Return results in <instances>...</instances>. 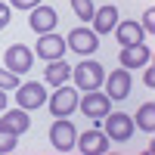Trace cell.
<instances>
[{"label": "cell", "instance_id": "44dd1931", "mask_svg": "<svg viewBox=\"0 0 155 155\" xmlns=\"http://www.w3.org/2000/svg\"><path fill=\"white\" fill-rule=\"evenodd\" d=\"M16 134H9V130H0V155H6V152H12L16 149Z\"/></svg>", "mask_w": 155, "mask_h": 155}, {"label": "cell", "instance_id": "7c38bea8", "mask_svg": "<svg viewBox=\"0 0 155 155\" xmlns=\"http://www.w3.org/2000/svg\"><path fill=\"white\" fill-rule=\"evenodd\" d=\"M56 22H59V16H56V9H53V6H34V9H31V16H28V25H31L37 34L53 31V28H56Z\"/></svg>", "mask_w": 155, "mask_h": 155}, {"label": "cell", "instance_id": "ac0fdd59", "mask_svg": "<svg viewBox=\"0 0 155 155\" xmlns=\"http://www.w3.org/2000/svg\"><path fill=\"white\" fill-rule=\"evenodd\" d=\"M137 127H143L146 134H152L155 130V102H143L140 106V112H137V121H134Z\"/></svg>", "mask_w": 155, "mask_h": 155}, {"label": "cell", "instance_id": "7402d4cb", "mask_svg": "<svg viewBox=\"0 0 155 155\" xmlns=\"http://www.w3.org/2000/svg\"><path fill=\"white\" fill-rule=\"evenodd\" d=\"M16 9H34V6H41V0H9Z\"/></svg>", "mask_w": 155, "mask_h": 155}, {"label": "cell", "instance_id": "8992f818", "mask_svg": "<svg viewBox=\"0 0 155 155\" xmlns=\"http://www.w3.org/2000/svg\"><path fill=\"white\" fill-rule=\"evenodd\" d=\"M74 109H78V93L71 87H59L53 93V99H50V115L53 118H68Z\"/></svg>", "mask_w": 155, "mask_h": 155}, {"label": "cell", "instance_id": "603a6c76", "mask_svg": "<svg viewBox=\"0 0 155 155\" xmlns=\"http://www.w3.org/2000/svg\"><path fill=\"white\" fill-rule=\"evenodd\" d=\"M143 25H146V31H155V9H146V16H143Z\"/></svg>", "mask_w": 155, "mask_h": 155}, {"label": "cell", "instance_id": "484cf974", "mask_svg": "<svg viewBox=\"0 0 155 155\" xmlns=\"http://www.w3.org/2000/svg\"><path fill=\"white\" fill-rule=\"evenodd\" d=\"M6 102H9V99H6V93L0 90V112H6Z\"/></svg>", "mask_w": 155, "mask_h": 155}, {"label": "cell", "instance_id": "9c48e42d", "mask_svg": "<svg viewBox=\"0 0 155 155\" xmlns=\"http://www.w3.org/2000/svg\"><path fill=\"white\" fill-rule=\"evenodd\" d=\"M65 47H71V53H81V56H87V53H93V50H99V44H96V31H90V28H74L71 34H68V41H65Z\"/></svg>", "mask_w": 155, "mask_h": 155}, {"label": "cell", "instance_id": "cb8c5ba5", "mask_svg": "<svg viewBox=\"0 0 155 155\" xmlns=\"http://www.w3.org/2000/svg\"><path fill=\"white\" fill-rule=\"evenodd\" d=\"M6 25H9V6H6V3H0V31H3Z\"/></svg>", "mask_w": 155, "mask_h": 155}, {"label": "cell", "instance_id": "d4e9b609", "mask_svg": "<svg viewBox=\"0 0 155 155\" xmlns=\"http://www.w3.org/2000/svg\"><path fill=\"white\" fill-rule=\"evenodd\" d=\"M152 84H155V68L146 65V87H152Z\"/></svg>", "mask_w": 155, "mask_h": 155}, {"label": "cell", "instance_id": "d6986e66", "mask_svg": "<svg viewBox=\"0 0 155 155\" xmlns=\"http://www.w3.org/2000/svg\"><path fill=\"white\" fill-rule=\"evenodd\" d=\"M71 9H74V16L81 19V22H90V19H93V12H96L93 0H71Z\"/></svg>", "mask_w": 155, "mask_h": 155}, {"label": "cell", "instance_id": "8fae6325", "mask_svg": "<svg viewBox=\"0 0 155 155\" xmlns=\"http://www.w3.org/2000/svg\"><path fill=\"white\" fill-rule=\"evenodd\" d=\"M74 143H78V149L87 152V155H102V152H109V137L102 134V130H96V127H93V130H87V134H81Z\"/></svg>", "mask_w": 155, "mask_h": 155}, {"label": "cell", "instance_id": "e0dca14e", "mask_svg": "<svg viewBox=\"0 0 155 155\" xmlns=\"http://www.w3.org/2000/svg\"><path fill=\"white\" fill-rule=\"evenodd\" d=\"M65 78H71V65H68V62L56 59V62H50V65H47V84L62 87V84H65Z\"/></svg>", "mask_w": 155, "mask_h": 155}, {"label": "cell", "instance_id": "52a82bcc", "mask_svg": "<svg viewBox=\"0 0 155 155\" xmlns=\"http://www.w3.org/2000/svg\"><path fill=\"white\" fill-rule=\"evenodd\" d=\"M3 59H6V68L12 74H25V71L31 68V62H34V53L25 44H12L6 53H3Z\"/></svg>", "mask_w": 155, "mask_h": 155}, {"label": "cell", "instance_id": "ba28073f", "mask_svg": "<svg viewBox=\"0 0 155 155\" xmlns=\"http://www.w3.org/2000/svg\"><path fill=\"white\" fill-rule=\"evenodd\" d=\"M34 50H37V56L44 62H56V59H62V53H65V41H62L59 34L47 31V34H41V41H37Z\"/></svg>", "mask_w": 155, "mask_h": 155}, {"label": "cell", "instance_id": "9a60e30c", "mask_svg": "<svg viewBox=\"0 0 155 155\" xmlns=\"http://www.w3.org/2000/svg\"><path fill=\"white\" fill-rule=\"evenodd\" d=\"M115 37H118V47H134V44H143V25L140 22H121L115 25Z\"/></svg>", "mask_w": 155, "mask_h": 155}, {"label": "cell", "instance_id": "6da1fadb", "mask_svg": "<svg viewBox=\"0 0 155 155\" xmlns=\"http://www.w3.org/2000/svg\"><path fill=\"white\" fill-rule=\"evenodd\" d=\"M74 140H78V130H74V124L68 118H56L53 124H50V143H53V149L71 152L74 149Z\"/></svg>", "mask_w": 155, "mask_h": 155}, {"label": "cell", "instance_id": "ffe728a7", "mask_svg": "<svg viewBox=\"0 0 155 155\" xmlns=\"http://www.w3.org/2000/svg\"><path fill=\"white\" fill-rule=\"evenodd\" d=\"M19 87V74H12L9 68H0V90H16Z\"/></svg>", "mask_w": 155, "mask_h": 155}, {"label": "cell", "instance_id": "5b68a950", "mask_svg": "<svg viewBox=\"0 0 155 155\" xmlns=\"http://www.w3.org/2000/svg\"><path fill=\"white\" fill-rule=\"evenodd\" d=\"M16 102H19V109H41L44 102H47V90H44V84H37V81H31V84H19L16 87Z\"/></svg>", "mask_w": 155, "mask_h": 155}, {"label": "cell", "instance_id": "7a4b0ae2", "mask_svg": "<svg viewBox=\"0 0 155 155\" xmlns=\"http://www.w3.org/2000/svg\"><path fill=\"white\" fill-rule=\"evenodd\" d=\"M71 74H74V84L81 90H99V84L106 81V71H102L99 62H81V65L71 68Z\"/></svg>", "mask_w": 155, "mask_h": 155}, {"label": "cell", "instance_id": "30bf717a", "mask_svg": "<svg viewBox=\"0 0 155 155\" xmlns=\"http://www.w3.org/2000/svg\"><path fill=\"white\" fill-rule=\"evenodd\" d=\"M121 68H143V65H149V59H152V50L146 47V44H134V47H121Z\"/></svg>", "mask_w": 155, "mask_h": 155}, {"label": "cell", "instance_id": "3957f363", "mask_svg": "<svg viewBox=\"0 0 155 155\" xmlns=\"http://www.w3.org/2000/svg\"><path fill=\"white\" fill-rule=\"evenodd\" d=\"M78 106H81V112L87 115V118L99 121V118H106V115L112 112V99L106 93H99V90H87V96L78 99Z\"/></svg>", "mask_w": 155, "mask_h": 155}, {"label": "cell", "instance_id": "2e32d148", "mask_svg": "<svg viewBox=\"0 0 155 155\" xmlns=\"http://www.w3.org/2000/svg\"><path fill=\"white\" fill-rule=\"evenodd\" d=\"M90 22H96V34H109V31H115V25H118V9L109 3V6L96 9Z\"/></svg>", "mask_w": 155, "mask_h": 155}, {"label": "cell", "instance_id": "4fadbf2b", "mask_svg": "<svg viewBox=\"0 0 155 155\" xmlns=\"http://www.w3.org/2000/svg\"><path fill=\"white\" fill-rule=\"evenodd\" d=\"M127 93H130V74H127V68H118L106 74V96L109 99H124Z\"/></svg>", "mask_w": 155, "mask_h": 155}, {"label": "cell", "instance_id": "277c9868", "mask_svg": "<svg viewBox=\"0 0 155 155\" xmlns=\"http://www.w3.org/2000/svg\"><path fill=\"white\" fill-rule=\"evenodd\" d=\"M106 137L118 140V143H127L134 137V118H127L124 112H109L106 115Z\"/></svg>", "mask_w": 155, "mask_h": 155}, {"label": "cell", "instance_id": "5bb4252c", "mask_svg": "<svg viewBox=\"0 0 155 155\" xmlns=\"http://www.w3.org/2000/svg\"><path fill=\"white\" fill-rule=\"evenodd\" d=\"M31 127L28 121V112L25 109H12V112H0V130H9V134H25Z\"/></svg>", "mask_w": 155, "mask_h": 155}]
</instances>
